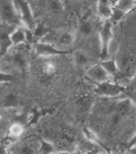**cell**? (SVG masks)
<instances>
[{"mask_svg":"<svg viewBox=\"0 0 136 154\" xmlns=\"http://www.w3.org/2000/svg\"><path fill=\"white\" fill-rule=\"evenodd\" d=\"M2 23L13 26H21V14L14 0H1Z\"/></svg>","mask_w":136,"mask_h":154,"instance_id":"6da1fadb","label":"cell"},{"mask_svg":"<svg viewBox=\"0 0 136 154\" xmlns=\"http://www.w3.org/2000/svg\"><path fill=\"white\" fill-rule=\"evenodd\" d=\"M126 88L123 85H120V83L113 82L108 80L96 84L94 92L96 96L112 98L120 96L122 93L124 92Z\"/></svg>","mask_w":136,"mask_h":154,"instance_id":"7a4b0ae2","label":"cell"},{"mask_svg":"<svg viewBox=\"0 0 136 154\" xmlns=\"http://www.w3.org/2000/svg\"><path fill=\"white\" fill-rule=\"evenodd\" d=\"M112 26L113 24L109 20L104 21L99 32V46H100V58L105 60L108 58L109 54V47L113 38L112 32Z\"/></svg>","mask_w":136,"mask_h":154,"instance_id":"3957f363","label":"cell"},{"mask_svg":"<svg viewBox=\"0 0 136 154\" xmlns=\"http://www.w3.org/2000/svg\"><path fill=\"white\" fill-rule=\"evenodd\" d=\"M35 52L37 56L45 57V58H49V57L66 54L69 53V51L61 50L54 44L43 41L37 42L36 43Z\"/></svg>","mask_w":136,"mask_h":154,"instance_id":"277c9868","label":"cell"},{"mask_svg":"<svg viewBox=\"0 0 136 154\" xmlns=\"http://www.w3.org/2000/svg\"><path fill=\"white\" fill-rule=\"evenodd\" d=\"M94 97L88 92L76 93L73 97V103L76 109L81 113H86L92 109L94 105Z\"/></svg>","mask_w":136,"mask_h":154,"instance_id":"5b68a950","label":"cell"},{"mask_svg":"<svg viewBox=\"0 0 136 154\" xmlns=\"http://www.w3.org/2000/svg\"><path fill=\"white\" fill-rule=\"evenodd\" d=\"M14 1L19 10L24 26L25 27L26 26V28L30 30H34L36 26L34 24V20L30 5L25 0H14Z\"/></svg>","mask_w":136,"mask_h":154,"instance_id":"8992f818","label":"cell"},{"mask_svg":"<svg viewBox=\"0 0 136 154\" xmlns=\"http://www.w3.org/2000/svg\"><path fill=\"white\" fill-rule=\"evenodd\" d=\"M86 75L90 80L96 84L108 81L109 78L111 77L104 66L100 64V62L89 67L86 72Z\"/></svg>","mask_w":136,"mask_h":154,"instance_id":"52a82bcc","label":"cell"},{"mask_svg":"<svg viewBox=\"0 0 136 154\" xmlns=\"http://www.w3.org/2000/svg\"><path fill=\"white\" fill-rule=\"evenodd\" d=\"M120 66L121 75L127 78H132L136 75V53L126 56Z\"/></svg>","mask_w":136,"mask_h":154,"instance_id":"ba28073f","label":"cell"},{"mask_svg":"<svg viewBox=\"0 0 136 154\" xmlns=\"http://www.w3.org/2000/svg\"><path fill=\"white\" fill-rule=\"evenodd\" d=\"M113 6L109 0H99L97 3V13L99 18L104 21L109 20L113 11Z\"/></svg>","mask_w":136,"mask_h":154,"instance_id":"9c48e42d","label":"cell"},{"mask_svg":"<svg viewBox=\"0 0 136 154\" xmlns=\"http://www.w3.org/2000/svg\"><path fill=\"white\" fill-rule=\"evenodd\" d=\"M55 41L57 42V46L61 47H68L72 46L75 42V35L71 31L65 30L60 34V35L55 36ZM62 50V49H61Z\"/></svg>","mask_w":136,"mask_h":154,"instance_id":"30bf717a","label":"cell"},{"mask_svg":"<svg viewBox=\"0 0 136 154\" xmlns=\"http://www.w3.org/2000/svg\"><path fill=\"white\" fill-rule=\"evenodd\" d=\"M25 28L18 26L10 34V40L13 43V46L22 45L27 41V35H26Z\"/></svg>","mask_w":136,"mask_h":154,"instance_id":"8fae6325","label":"cell"},{"mask_svg":"<svg viewBox=\"0 0 136 154\" xmlns=\"http://www.w3.org/2000/svg\"><path fill=\"white\" fill-rule=\"evenodd\" d=\"M12 64L22 72H25L29 68V62L27 58L21 52L14 53L11 57Z\"/></svg>","mask_w":136,"mask_h":154,"instance_id":"7c38bea8","label":"cell"},{"mask_svg":"<svg viewBox=\"0 0 136 154\" xmlns=\"http://www.w3.org/2000/svg\"><path fill=\"white\" fill-rule=\"evenodd\" d=\"M132 107L133 106H132V101L130 99L125 98L118 101L114 107V110L124 117L132 112Z\"/></svg>","mask_w":136,"mask_h":154,"instance_id":"4fadbf2b","label":"cell"},{"mask_svg":"<svg viewBox=\"0 0 136 154\" xmlns=\"http://www.w3.org/2000/svg\"><path fill=\"white\" fill-rule=\"evenodd\" d=\"M100 64L104 66V68L106 69V71L109 74L111 77H117L120 74V66L118 62L115 59H105L102 60L100 62Z\"/></svg>","mask_w":136,"mask_h":154,"instance_id":"5bb4252c","label":"cell"},{"mask_svg":"<svg viewBox=\"0 0 136 154\" xmlns=\"http://www.w3.org/2000/svg\"><path fill=\"white\" fill-rule=\"evenodd\" d=\"M78 30L79 33L84 37H89L94 32V25L90 19L84 18L80 22Z\"/></svg>","mask_w":136,"mask_h":154,"instance_id":"9a60e30c","label":"cell"},{"mask_svg":"<svg viewBox=\"0 0 136 154\" xmlns=\"http://www.w3.org/2000/svg\"><path fill=\"white\" fill-rule=\"evenodd\" d=\"M58 66L53 61H46L42 66V75L43 78H53L58 72Z\"/></svg>","mask_w":136,"mask_h":154,"instance_id":"2e32d148","label":"cell"},{"mask_svg":"<svg viewBox=\"0 0 136 154\" xmlns=\"http://www.w3.org/2000/svg\"><path fill=\"white\" fill-rule=\"evenodd\" d=\"M73 61L75 64L79 66H87L90 62V58L83 51H76L73 54Z\"/></svg>","mask_w":136,"mask_h":154,"instance_id":"e0dca14e","label":"cell"},{"mask_svg":"<svg viewBox=\"0 0 136 154\" xmlns=\"http://www.w3.org/2000/svg\"><path fill=\"white\" fill-rule=\"evenodd\" d=\"M23 133H24V125L19 122H14L10 125L8 129V136L14 139H18L19 137H21Z\"/></svg>","mask_w":136,"mask_h":154,"instance_id":"ac0fdd59","label":"cell"},{"mask_svg":"<svg viewBox=\"0 0 136 154\" xmlns=\"http://www.w3.org/2000/svg\"><path fill=\"white\" fill-rule=\"evenodd\" d=\"M19 97L17 96L14 93H9L3 98L2 106L4 108H14L19 105Z\"/></svg>","mask_w":136,"mask_h":154,"instance_id":"d6986e66","label":"cell"},{"mask_svg":"<svg viewBox=\"0 0 136 154\" xmlns=\"http://www.w3.org/2000/svg\"><path fill=\"white\" fill-rule=\"evenodd\" d=\"M33 34H34V40L40 42L42 41V39H44L46 35H48L49 30L43 23H40L35 26Z\"/></svg>","mask_w":136,"mask_h":154,"instance_id":"ffe728a7","label":"cell"},{"mask_svg":"<svg viewBox=\"0 0 136 154\" xmlns=\"http://www.w3.org/2000/svg\"><path fill=\"white\" fill-rule=\"evenodd\" d=\"M136 6V0H120L115 7L120 9L125 13H128L134 9Z\"/></svg>","mask_w":136,"mask_h":154,"instance_id":"44dd1931","label":"cell"},{"mask_svg":"<svg viewBox=\"0 0 136 154\" xmlns=\"http://www.w3.org/2000/svg\"><path fill=\"white\" fill-rule=\"evenodd\" d=\"M127 13H125L124 11H123L120 9L117 8L116 7H113V11L111 13V15L109 19V21L111 22L112 24H117L118 23H120V21L122 20L125 17Z\"/></svg>","mask_w":136,"mask_h":154,"instance_id":"7402d4cb","label":"cell"},{"mask_svg":"<svg viewBox=\"0 0 136 154\" xmlns=\"http://www.w3.org/2000/svg\"><path fill=\"white\" fill-rule=\"evenodd\" d=\"M39 148V153L51 154L56 152V148L54 145H53V143L47 141V140H41V145H40Z\"/></svg>","mask_w":136,"mask_h":154,"instance_id":"603a6c76","label":"cell"},{"mask_svg":"<svg viewBox=\"0 0 136 154\" xmlns=\"http://www.w3.org/2000/svg\"><path fill=\"white\" fill-rule=\"evenodd\" d=\"M18 154H39V150L36 149L34 145L30 143H24L19 148Z\"/></svg>","mask_w":136,"mask_h":154,"instance_id":"cb8c5ba5","label":"cell"},{"mask_svg":"<svg viewBox=\"0 0 136 154\" xmlns=\"http://www.w3.org/2000/svg\"><path fill=\"white\" fill-rule=\"evenodd\" d=\"M122 116L119 114L117 112H115V110H113L111 113L110 116H109V123L112 127H116L118 126L120 124V122L123 119Z\"/></svg>","mask_w":136,"mask_h":154,"instance_id":"d4e9b609","label":"cell"},{"mask_svg":"<svg viewBox=\"0 0 136 154\" xmlns=\"http://www.w3.org/2000/svg\"><path fill=\"white\" fill-rule=\"evenodd\" d=\"M84 135L86 139L90 142L99 143V140L96 134L88 128H84Z\"/></svg>","mask_w":136,"mask_h":154,"instance_id":"484cf974","label":"cell"},{"mask_svg":"<svg viewBox=\"0 0 136 154\" xmlns=\"http://www.w3.org/2000/svg\"><path fill=\"white\" fill-rule=\"evenodd\" d=\"M49 6L52 11L58 12L62 9V3L61 0H49Z\"/></svg>","mask_w":136,"mask_h":154,"instance_id":"4316f807","label":"cell"},{"mask_svg":"<svg viewBox=\"0 0 136 154\" xmlns=\"http://www.w3.org/2000/svg\"><path fill=\"white\" fill-rule=\"evenodd\" d=\"M14 78V75L8 74V73H4L2 71V74H1V83L2 84L3 82H10L13 81Z\"/></svg>","mask_w":136,"mask_h":154,"instance_id":"83f0119b","label":"cell"},{"mask_svg":"<svg viewBox=\"0 0 136 154\" xmlns=\"http://www.w3.org/2000/svg\"><path fill=\"white\" fill-rule=\"evenodd\" d=\"M134 145H136V132L135 134H134V136L132 137V139L130 140L129 148L132 147V146H134Z\"/></svg>","mask_w":136,"mask_h":154,"instance_id":"f1b7e54d","label":"cell"},{"mask_svg":"<svg viewBox=\"0 0 136 154\" xmlns=\"http://www.w3.org/2000/svg\"><path fill=\"white\" fill-rule=\"evenodd\" d=\"M128 153L129 154H136V145H134V146H132V147L129 148Z\"/></svg>","mask_w":136,"mask_h":154,"instance_id":"f546056e","label":"cell"},{"mask_svg":"<svg viewBox=\"0 0 136 154\" xmlns=\"http://www.w3.org/2000/svg\"><path fill=\"white\" fill-rule=\"evenodd\" d=\"M87 1H88V2L89 4L95 5V6L96 7L97 3H98V2H99V0H87Z\"/></svg>","mask_w":136,"mask_h":154,"instance_id":"4dcf8cb0","label":"cell"},{"mask_svg":"<svg viewBox=\"0 0 136 154\" xmlns=\"http://www.w3.org/2000/svg\"><path fill=\"white\" fill-rule=\"evenodd\" d=\"M72 152L69 151V150H61V151H58V154H72Z\"/></svg>","mask_w":136,"mask_h":154,"instance_id":"1f68e13d","label":"cell"},{"mask_svg":"<svg viewBox=\"0 0 136 154\" xmlns=\"http://www.w3.org/2000/svg\"><path fill=\"white\" fill-rule=\"evenodd\" d=\"M109 1L111 2V3L112 4V6H113V7H115V5L117 4V2H119L120 0H109Z\"/></svg>","mask_w":136,"mask_h":154,"instance_id":"d6a6232c","label":"cell"},{"mask_svg":"<svg viewBox=\"0 0 136 154\" xmlns=\"http://www.w3.org/2000/svg\"><path fill=\"white\" fill-rule=\"evenodd\" d=\"M72 154H84V152H82L81 151H76V152H72Z\"/></svg>","mask_w":136,"mask_h":154,"instance_id":"836d02e7","label":"cell"},{"mask_svg":"<svg viewBox=\"0 0 136 154\" xmlns=\"http://www.w3.org/2000/svg\"><path fill=\"white\" fill-rule=\"evenodd\" d=\"M84 154H96V153H94V152H91V151H89V152H84Z\"/></svg>","mask_w":136,"mask_h":154,"instance_id":"e575fe53","label":"cell"},{"mask_svg":"<svg viewBox=\"0 0 136 154\" xmlns=\"http://www.w3.org/2000/svg\"><path fill=\"white\" fill-rule=\"evenodd\" d=\"M51 154H58V152H53V153H51Z\"/></svg>","mask_w":136,"mask_h":154,"instance_id":"d590c367","label":"cell"},{"mask_svg":"<svg viewBox=\"0 0 136 154\" xmlns=\"http://www.w3.org/2000/svg\"><path fill=\"white\" fill-rule=\"evenodd\" d=\"M121 154H129V153H128V152H125V153H121Z\"/></svg>","mask_w":136,"mask_h":154,"instance_id":"8d00e7d4","label":"cell"},{"mask_svg":"<svg viewBox=\"0 0 136 154\" xmlns=\"http://www.w3.org/2000/svg\"><path fill=\"white\" fill-rule=\"evenodd\" d=\"M107 154H117V153H107Z\"/></svg>","mask_w":136,"mask_h":154,"instance_id":"74e56055","label":"cell"},{"mask_svg":"<svg viewBox=\"0 0 136 154\" xmlns=\"http://www.w3.org/2000/svg\"><path fill=\"white\" fill-rule=\"evenodd\" d=\"M39 154H43V153H39Z\"/></svg>","mask_w":136,"mask_h":154,"instance_id":"f35d334b","label":"cell"}]
</instances>
